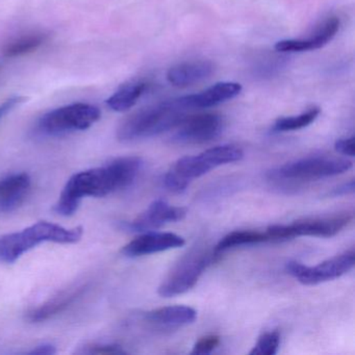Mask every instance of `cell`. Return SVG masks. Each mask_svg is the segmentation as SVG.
Here are the masks:
<instances>
[{
	"instance_id": "5",
	"label": "cell",
	"mask_w": 355,
	"mask_h": 355,
	"mask_svg": "<svg viewBox=\"0 0 355 355\" xmlns=\"http://www.w3.org/2000/svg\"><path fill=\"white\" fill-rule=\"evenodd\" d=\"M101 110L90 103H72L44 114L37 122L36 132L43 137H60L82 132L101 119Z\"/></svg>"
},
{
	"instance_id": "7",
	"label": "cell",
	"mask_w": 355,
	"mask_h": 355,
	"mask_svg": "<svg viewBox=\"0 0 355 355\" xmlns=\"http://www.w3.org/2000/svg\"><path fill=\"white\" fill-rule=\"evenodd\" d=\"M352 220L353 214L346 211L326 217L309 218L288 225H272L267 228L266 234L269 241L291 240L298 236L331 238L342 232Z\"/></svg>"
},
{
	"instance_id": "14",
	"label": "cell",
	"mask_w": 355,
	"mask_h": 355,
	"mask_svg": "<svg viewBox=\"0 0 355 355\" xmlns=\"http://www.w3.org/2000/svg\"><path fill=\"white\" fill-rule=\"evenodd\" d=\"M242 92V86L234 82L217 83L199 94L178 98L186 111L193 109H209L236 98Z\"/></svg>"
},
{
	"instance_id": "17",
	"label": "cell",
	"mask_w": 355,
	"mask_h": 355,
	"mask_svg": "<svg viewBox=\"0 0 355 355\" xmlns=\"http://www.w3.org/2000/svg\"><path fill=\"white\" fill-rule=\"evenodd\" d=\"M214 65L209 61H190L178 64L167 72V80L172 86L187 88L209 78Z\"/></svg>"
},
{
	"instance_id": "28",
	"label": "cell",
	"mask_w": 355,
	"mask_h": 355,
	"mask_svg": "<svg viewBox=\"0 0 355 355\" xmlns=\"http://www.w3.org/2000/svg\"><path fill=\"white\" fill-rule=\"evenodd\" d=\"M57 353V349L51 344H41L34 347L32 350L28 351L26 354L30 355H53Z\"/></svg>"
},
{
	"instance_id": "13",
	"label": "cell",
	"mask_w": 355,
	"mask_h": 355,
	"mask_svg": "<svg viewBox=\"0 0 355 355\" xmlns=\"http://www.w3.org/2000/svg\"><path fill=\"white\" fill-rule=\"evenodd\" d=\"M186 244L182 236L172 232H147L141 234L122 248L126 257H139L153 254L170 249L180 248Z\"/></svg>"
},
{
	"instance_id": "1",
	"label": "cell",
	"mask_w": 355,
	"mask_h": 355,
	"mask_svg": "<svg viewBox=\"0 0 355 355\" xmlns=\"http://www.w3.org/2000/svg\"><path fill=\"white\" fill-rule=\"evenodd\" d=\"M142 167L141 157H122L101 167L74 174L55 203V213L69 217L76 214L85 197H105L128 188L138 178Z\"/></svg>"
},
{
	"instance_id": "15",
	"label": "cell",
	"mask_w": 355,
	"mask_h": 355,
	"mask_svg": "<svg viewBox=\"0 0 355 355\" xmlns=\"http://www.w3.org/2000/svg\"><path fill=\"white\" fill-rule=\"evenodd\" d=\"M340 28V20L336 17H330L320 26L313 36L307 39H290L282 40L275 44V51L278 53H304L315 51L327 45L338 34Z\"/></svg>"
},
{
	"instance_id": "27",
	"label": "cell",
	"mask_w": 355,
	"mask_h": 355,
	"mask_svg": "<svg viewBox=\"0 0 355 355\" xmlns=\"http://www.w3.org/2000/svg\"><path fill=\"white\" fill-rule=\"evenodd\" d=\"M24 101V97L15 96L6 101L3 105H0V119L5 117L10 112L13 111L18 105Z\"/></svg>"
},
{
	"instance_id": "18",
	"label": "cell",
	"mask_w": 355,
	"mask_h": 355,
	"mask_svg": "<svg viewBox=\"0 0 355 355\" xmlns=\"http://www.w3.org/2000/svg\"><path fill=\"white\" fill-rule=\"evenodd\" d=\"M145 320L165 327H178L194 323L197 318V311L186 305H171L153 309L145 313Z\"/></svg>"
},
{
	"instance_id": "25",
	"label": "cell",
	"mask_w": 355,
	"mask_h": 355,
	"mask_svg": "<svg viewBox=\"0 0 355 355\" xmlns=\"http://www.w3.org/2000/svg\"><path fill=\"white\" fill-rule=\"evenodd\" d=\"M221 344V338L218 336H207L200 338L195 344L192 350V354H209L213 352L219 345Z\"/></svg>"
},
{
	"instance_id": "12",
	"label": "cell",
	"mask_w": 355,
	"mask_h": 355,
	"mask_svg": "<svg viewBox=\"0 0 355 355\" xmlns=\"http://www.w3.org/2000/svg\"><path fill=\"white\" fill-rule=\"evenodd\" d=\"M90 288L88 282L72 284L57 293L49 300L31 309L28 313V320L32 323H41L63 313L66 309L78 302Z\"/></svg>"
},
{
	"instance_id": "9",
	"label": "cell",
	"mask_w": 355,
	"mask_h": 355,
	"mask_svg": "<svg viewBox=\"0 0 355 355\" xmlns=\"http://www.w3.org/2000/svg\"><path fill=\"white\" fill-rule=\"evenodd\" d=\"M354 265L355 252L351 249L342 254L324 261L315 267L302 265L297 261H290L286 263V271L301 284L313 286L345 275L353 269Z\"/></svg>"
},
{
	"instance_id": "26",
	"label": "cell",
	"mask_w": 355,
	"mask_h": 355,
	"mask_svg": "<svg viewBox=\"0 0 355 355\" xmlns=\"http://www.w3.org/2000/svg\"><path fill=\"white\" fill-rule=\"evenodd\" d=\"M334 148L340 155H346V157H354V136L350 138L340 139L336 141L334 144Z\"/></svg>"
},
{
	"instance_id": "10",
	"label": "cell",
	"mask_w": 355,
	"mask_h": 355,
	"mask_svg": "<svg viewBox=\"0 0 355 355\" xmlns=\"http://www.w3.org/2000/svg\"><path fill=\"white\" fill-rule=\"evenodd\" d=\"M223 130V117L218 114H201L184 118L176 128L172 141L178 144H203L217 139Z\"/></svg>"
},
{
	"instance_id": "2",
	"label": "cell",
	"mask_w": 355,
	"mask_h": 355,
	"mask_svg": "<svg viewBox=\"0 0 355 355\" xmlns=\"http://www.w3.org/2000/svg\"><path fill=\"white\" fill-rule=\"evenodd\" d=\"M178 98L140 110L126 118L117 130L118 140L134 142L159 136L178 128L186 118Z\"/></svg>"
},
{
	"instance_id": "22",
	"label": "cell",
	"mask_w": 355,
	"mask_h": 355,
	"mask_svg": "<svg viewBox=\"0 0 355 355\" xmlns=\"http://www.w3.org/2000/svg\"><path fill=\"white\" fill-rule=\"evenodd\" d=\"M320 114H321V110L315 107L298 116L279 118L276 120L272 130L274 132H294V130H302L315 122Z\"/></svg>"
},
{
	"instance_id": "20",
	"label": "cell",
	"mask_w": 355,
	"mask_h": 355,
	"mask_svg": "<svg viewBox=\"0 0 355 355\" xmlns=\"http://www.w3.org/2000/svg\"><path fill=\"white\" fill-rule=\"evenodd\" d=\"M47 36L42 33H32L24 35L6 45L3 51V57L6 59L24 57L34 53L46 42Z\"/></svg>"
},
{
	"instance_id": "16",
	"label": "cell",
	"mask_w": 355,
	"mask_h": 355,
	"mask_svg": "<svg viewBox=\"0 0 355 355\" xmlns=\"http://www.w3.org/2000/svg\"><path fill=\"white\" fill-rule=\"evenodd\" d=\"M32 187L28 173H15L0 180V213L17 209L26 201Z\"/></svg>"
},
{
	"instance_id": "29",
	"label": "cell",
	"mask_w": 355,
	"mask_h": 355,
	"mask_svg": "<svg viewBox=\"0 0 355 355\" xmlns=\"http://www.w3.org/2000/svg\"><path fill=\"white\" fill-rule=\"evenodd\" d=\"M354 180H351L350 182L334 189L328 195L334 197L344 196V195L352 194L354 192Z\"/></svg>"
},
{
	"instance_id": "6",
	"label": "cell",
	"mask_w": 355,
	"mask_h": 355,
	"mask_svg": "<svg viewBox=\"0 0 355 355\" xmlns=\"http://www.w3.org/2000/svg\"><path fill=\"white\" fill-rule=\"evenodd\" d=\"M352 162L338 157H303L270 172V178L286 182H311L345 173L352 168Z\"/></svg>"
},
{
	"instance_id": "8",
	"label": "cell",
	"mask_w": 355,
	"mask_h": 355,
	"mask_svg": "<svg viewBox=\"0 0 355 355\" xmlns=\"http://www.w3.org/2000/svg\"><path fill=\"white\" fill-rule=\"evenodd\" d=\"M217 255L215 252L211 254L201 251L191 253L178 263L167 279L161 284L159 288V296L169 298L184 294L194 288L205 270L211 265Z\"/></svg>"
},
{
	"instance_id": "21",
	"label": "cell",
	"mask_w": 355,
	"mask_h": 355,
	"mask_svg": "<svg viewBox=\"0 0 355 355\" xmlns=\"http://www.w3.org/2000/svg\"><path fill=\"white\" fill-rule=\"evenodd\" d=\"M269 241L266 232H255V230H238L232 232L224 236L217 246H216L214 252L216 254L234 248V247L244 246V245L259 244V243H265Z\"/></svg>"
},
{
	"instance_id": "11",
	"label": "cell",
	"mask_w": 355,
	"mask_h": 355,
	"mask_svg": "<svg viewBox=\"0 0 355 355\" xmlns=\"http://www.w3.org/2000/svg\"><path fill=\"white\" fill-rule=\"evenodd\" d=\"M187 215L184 207H172L164 200H155L132 221L123 222L121 228L128 232H147L166 224L180 221Z\"/></svg>"
},
{
	"instance_id": "3",
	"label": "cell",
	"mask_w": 355,
	"mask_h": 355,
	"mask_svg": "<svg viewBox=\"0 0 355 355\" xmlns=\"http://www.w3.org/2000/svg\"><path fill=\"white\" fill-rule=\"evenodd\" d=\"M83 234L82 227L66 228L51 222H37L21 232L0 238V261L15 263L24 253L41 243L74 244L82 239Z\"/></svg>"
},
{
	"instance_id": "4",
	"label": "cell",
	"mask_w": 355,
	"mask_h": 355,
	"mask_svg": "<svg viewBox=\"0 0 355 355\" xmlns=\"http://www.w3.org/2000/svg\"><path fill=\"white\" fill-rule=\"evenodd\" d=\"M243 157L244 153L242 149L234 145L213 147L200 155L178 159L166 174L164 182L171 192L182 193L196 178L205 175L220 166L241 161Z\"/></svg>"
},
{
	"instance_id": "23",
	"label": "cell",
	"mask_w": 355,
	"mask_h": 355,
	"mask_svg": "<svg viewBox=\"0 0 355 355\" xmlns=\"http://www.w3.org/2000/svg\"><path fill=\"white\" fill-rule=\"evenodd\" d=\"M280 345V334L278 331L266 332L257 340L251 355H274L277 353Z\"/></svg>"
},
{
	"instance_id": "24",
	"label": "cell",
	"mask_w": 355,
	"mask_h": 355,
	"mask_svg": "<svg viewBox=\"0 0 355 355\" xmlns=\"http://www.w3.org/2000/svg\"><path fill=\"white\" fill-rule=\"evenodd\" d=\"M78 354L88 355H103V354H126L128 351L124 350L123 347L118 344H105V343H93V344H87L80 347L78 351Z\"/></svg>"
},
{
	"instance_id": "19",
	"label": "cell",
	"mask_w": 355,
	"mask_h": 355,
	"mask_svg": "<svg viewBox=\"0 0 355 355\" xmlns=\"http://www.w3.org/2000/svg\"><path fill=\"white\" fill-rule=\"evenodd\" d=\"M147 90L148 84L146 82L135 80L120 87L105 103L112 111L126 112L137 105Z\"/></svg>"
}]
</instances>
